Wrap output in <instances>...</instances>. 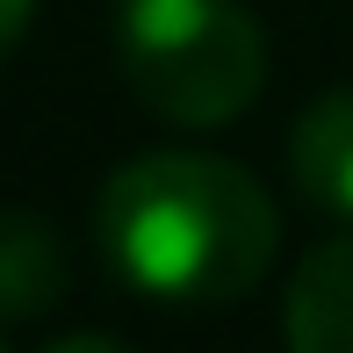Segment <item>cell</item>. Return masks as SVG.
<instances>
[{
    "label": "cell",
    "mask_w": 353,
    "mask_h": 353,
    "mask_svg": "<svg viewBox=\"0 0 353 353\" xmlns=\"http://www.w3.org/2000/svg\"><path fill=\"white\" fill-rule=\"evenodd\" d=\"M43 353H130L123 339H101V332H72V339H51Z\"/></svg>",
    "instance_id": "7"
},
{
    "label": "cell",
    "mask_w": 353,
    "mask_h": 353,
    "mask_svg": "<svg viewBox=\"0 0 353 353\" xmlns=\"http://www.w3.org/2000/svg\"><path fill=\"white\" fill-rule=\"evenodd\" d=\"M116 58L130 94L181 130L238 123L267 87V37L238 0H123Z\"/></svg>",
    "instance_id": "2"
},
{
    "label": "cell",
    "mask_w": 353,
    "mask_h": 353,
    "mask_svg": "<svg viewBox=\"0 0 353 353\" xmlns=\"http://www.w3.org/2000/svg\"><path fill=\"white\" fill-rule=\"evenodd\" d=\"M288 353H353V231L325 238L288 281Z\"/></svg>",
    "instance_id": "4"
},
{
    "label": "cell",
    "mask_w": 353,
    "mask_h": 353,
    "mask_svg": "<svg viewBox=\"0 0 353 353\" xmlns=\"http://www.w3.org/2000/svg\"><path fill=\"white\" fill-rule=\"evenodd\" d=\"M72 288V252L51 216L0 210V317H43Z\"/></svg>",
    "instance_id": "3"
},
{
    "label": "cell",
    "mask_w": 353,
    "mask_h": 353,
    "mask_svg": "<svg viewBox=\"0 0 353 353\" xmlns=\"http://www.w3.org/2000/svg\"><path fill=\"white\" fill-rule=\"evenodd\" d=\"M288 173H296L310 210L353 223V94H325V101H310L296 116Z\"/></svg>",
    "instance_id": "5"
},
{
    "label": "cell",
    "mask_w": 353,
    "mask_h": 353,
    "mask_svg": "<svg viewBox=\"0 0 353 353\" xmlns=\"http://www.w3.org/2000/svg\"><path fill=\"white\" fill-rule=\"evenodd\" d=\"M101 260L130 288L166 303H231L267 281L281 216L238 159L216 152H144L108 173L94 202Z\"/></svg>",
    "instance_id": "1"
},
{
    "label": "cell",
    "mask_w": 353,
    "mask_h": 353,
    "mask_svg": "<svg viewBox=\"0 0 353 353\" xmlns=\"http://www.w3.org/2000/svg\"><path fill=\"white\" fill-rule=\"evenodd\" d=\"M29 14H37V0H0V58L14 51V37L29 29Z\"/></svg>",
    "instance_id": "6"
}]
</instances>
